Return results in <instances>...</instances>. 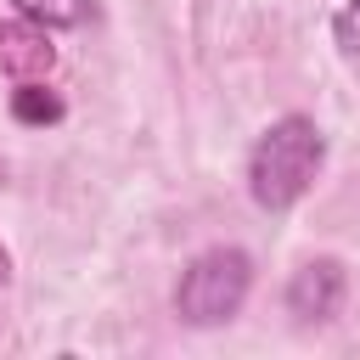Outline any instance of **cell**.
Instances as JSON below:
<instances>
[{"label": "cell", "instance_id": "6da1fadb", "mask_svg": "<svg viewBox=\"0 0 360 360\" xmlns=\"http://www.w3.org/2000/svg\"><path fill=\"white\" fill-rule=\"evenodd\" d=\"M321 163H326V141H321L315 118L287 112V118H276L253 141V152H248V191H253L259 208L281 214V208H292L315 186Z\"/></svg>", "mask_w": 360, "mask_h": 360}, {"label": "cell", "instance_id": "7a4b0ae2", "mask_svg": "<svg viewBox=\"0 0 360 360\" xmlns=\"http://www.w3.org/2000/svg\"><path fill=\"white\" fill-rule=\"evenodd\" d=\"M248 287H253V259L242 248H208L180 270L174 315L186 326H219V321H231L242 309Z\"/></svg>", "mask_w": 360, "mask_h": 360}, {"label": "cell", "instance_id": "3957f363", "mask_svg": "<svg viewBox=\"0 0 360 360\" xmlns=\"http://www.w3.org/2000/svg\"><path fill=\"white\" fill-rule=\"evenodd\" d=\"M56 68V45H51V34H45V22H34V17H0V73L6 79H45Z\"/></svg>", "mask_w": 360, "mask_h": 360}, {"label": "cell", "instance_id": "277c9868", "mask_svg": "<svg viewBox=\"0 0 360 360\" xmlns=\"http://www.w3.org/2000/svg\"><path fill=\"white\" fill-rule=\"evenodd\" d=\"M338 304H343V264L338 259H309L287 281V309L304 321H332Z\"/></svg>", "mask_w": 360, "mask_h": 360}, {"label": "cell", "instance_id": "5b68a950", "mask_svg": "<svg viewBox=\"0 0 360 360\" xmlns=\"http://www.w3.org/2000/svg\"><path fill=\"white\" fill-rule=\"evenodd\" d=\"M62 96L56 90H45V79H22L17 90H11V118L17 124H28V129H45V124H62Z\"/></svg>", "mask_w": 360, "mask_h": 360}, {"label": "cell", "instance_id": "8992f818", "mask_svg": "<svg viewBox=\"0 0 360 360\" xmlns=\"http://www.w3.org/2000/svg\"><path fill=\"white\" fill-rule=\"evenodd\" d=\"M11 6L45 28H84L96 17V0H11Z\"/></svg>", "mask_w": 360, "mask_h": 360}, {"label": "cell", "instance_id": "52a82bcc", "mask_svg": "<svg viewBox=\"0 0 360 360\" xmlns=\"http://www.w3.org/2000/svg\"><path fill=\"white\" fill-rule=\"evenodd\" d=\"M332 34L343 51H360V0H343V11L332 17Z\"/></svg>", "mask_w": 360, "mask_h": 360}, {"label": "cell", "instance_id": "ba28073f", "mask_svg": "<svg viewBox=\"0 0 360 360\" xmlns=\"http://www.w3.org/2000/svg\"><path fill=\"white\" fill-rule=\"evenodd\" d=\"M6 276H11V259H6V248H0V287H6Z\"/></svg>", "mask_w": 360, "mask_h": 360}]
</instances>
